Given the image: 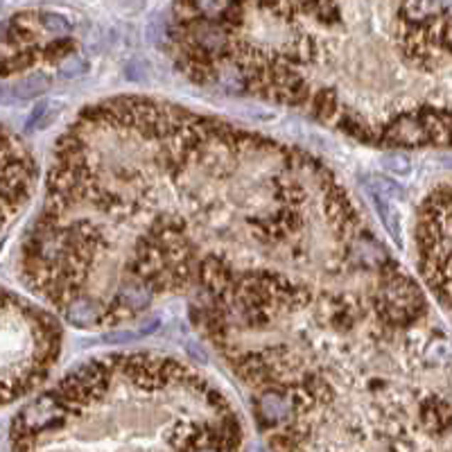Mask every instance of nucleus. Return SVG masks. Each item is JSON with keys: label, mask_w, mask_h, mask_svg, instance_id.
I'll list each match as a JSON object with an SVG mask.
<instances>
[{"label": "nucleus", "mask_w": 452, "mask_h": 452, "mask_svg": "<svg viewBox=\"0 0 452 452\" xmlns=\"http://www.w3.org/2000/svg\"><path fill=\"white\" fill-rule=\"evenodd\" d=\"M373 247L353 197L312 154L120 95L57 140L19 269L63 321L98 330L238 271H324Z\"/></svg>", "instance_id": "nucleus-1"}, {"label": "nucleus", "mask_w": 452, "mask_h": 452, "mask_svg": "<svg viewBox=\"0 0 452 452\" xmlns=\"http://www.w3.org/2000/svg\"><path fill=\"white\" fill-rule=\"evenodd\" d=\"M269 448L452 446V342L384 249L324 271L247 269L190 296Z\"/></svg>", "instance_id": "nucleus-2"}, {"label": "nucleus", "mask_w": 452, "mask_h": 452, "mask_svg": "<svg viewBox=\"0 0 452 452\" xmlns=\"http://www.w3.org/2000/svg\"><path fill=\"white\" fill-rule=\"evenodd\" d=\"M190 82L376 147H452V16L434 0H174Z\"/></svg>", "instance_id": "nucleus-3"}, {"label": "nucleus", "mask_w": 452, "mask_h": 452, "mask_svg": "<svg viewBox=\"0 0 452 452\" xmlns=\"http://www.w3.org/2000/svg\"><path fill=\"white\" fill-rule=\"evenodd\" d=\"M242 416L209 376L149 351L100 355L14 416V450H238Z\"/></svg>", "instance_id": "nucleus-4"}, {"label": "nucleus", "mask_w": 452, "mask_h": 452, "mask_svg": "<svg viewBox=\"0 0 452 452\" xmlns=\"http://www.w3.org/2000/svg\"><path fill=\"white\" fill-rule=\"evenodd\" d=\"M61 340L55 315L0 285V407L25 398L50 376Z\"/></svg>", "instance_id": "nucleus-5"}, {"label": "nucleus", "mask_w": 452, "mask_h": 452, "mask_svg": "<svg viewBox=\"0 0 452 452\" xmlns=\"http://www.w3.org/2000/svg\"><path fill=\"white\" fill-rule=\"evenodd\" d=\"M38 167L32 152L5 125H0V231L30 201Z\"/></svg>", "instance_id": "nucleus-6"}]
</instances>
